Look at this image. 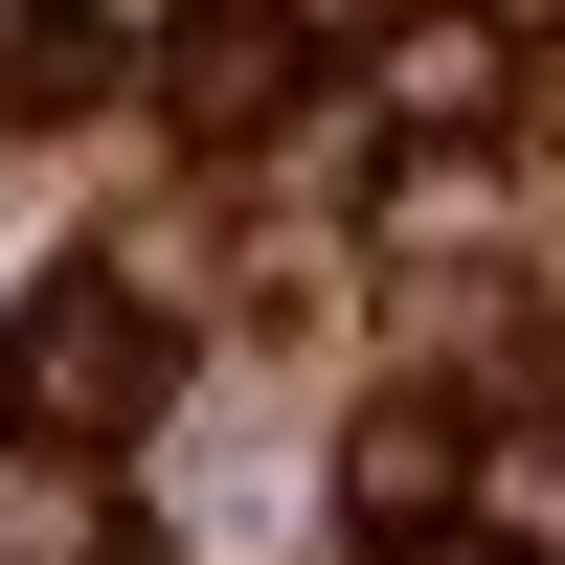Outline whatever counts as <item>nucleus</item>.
Wrapping results in <instances>:
<instances>
[{"instance_id":"obj_3","label":"nucleus","mask_w":565,"mask_h":565,"mask_svg":"<svg viewBox=\"0 0 565 565\" xmlns=\"http://www.w3.org/2000/svg\"><path fill=\"white\" fill-rule=\"evenodd\" d=\"M90 521H114V498H90V452H68V430H45V452H0V565H114Z\"/></svg>"},{"instance_id":"obj_2","label":"nucleus","mask_w":565,"mask_h":565,"mask_svg":"<svg viewBox=\"0 0 565 565\" xmlns=\"http://www.w3.org/2000/svg\"><path fill=\"white\" fill-rule=\"evenodd\" d=\"M159 90H181V136H271L295 114V23H271V0H204V23L159 45Z\"/></svg>"},{"instance_id":"obj_7","label":"nucleus","mask_w":565,"mask_h":565,"mask_svg":"<svg viewBox=\"0 0 565 565\" xmlns=\"http://www.w3.org/2000/svg\"><path fill=\"white\" fill-rule=\"evenodd\" d=\"M407 565H498V543H407Z\"/></svg>"},{"instance_id":"obj_4","label":"nucleus","mask_w":565,"mask_h":565,"mask_svg":"<svg viewBox=\"0 0 565 565\" xmlns=\"http://www.w3.org/2000/svg\"><path fill=\"white\" fill-rule=\"evenodd\" d=\"M385 90H407V114H498V90H521V45H498V23H407Z\"/></svg>"},{"instance_id":"obj_5","label":"nucleus","mask_w":565,"mask_h":565,"mask_svg":"<svg viewBox=\"0 0 565 565\" xmlns=\"http://www.w3.org/2000/svg\"><path fill=\"white\" fill-rule=\"evenodd\" d=\"M452 498V407H385V430H362V521H430Z\"/></svg>"},{"instance_id":"obj_6","label":"nucleus","mask_w":565,"mask_h":565,"mask_svg":"<svg viewBox=\"0 0 565 565\" xmlns=\"http://www.w3.org/2000/svg\"><path fill=\"white\" fill-rule=\"evenodd\" d=\"M45 90H90V23L68 0H0V114H45Z\"/></svg>"},{"instance_id":"obj_1","label":"nucleus","mask_w":565,"mask_h":565,"mask_svg":"<svg viewBox=\"0 0 565 565\" xmlns=\"http://www.w3.org/2000/svg\"><path fill=\"white\" fill-rule=\"evenodd\" d=\"M136 407H159V317H136V295H45L23 317V430H136Z\"/></svg>"}]
</instances>
